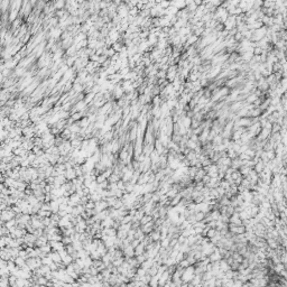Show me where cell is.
<instances>
[{"label": "cell", "mask_w": 287, "mask_h": 287, "mask_svg": "<svg viewBox=\"0 0 287 287\" xmlns=\"http://www.w3.org/2000/svg\"><path fill=\"white\" fill-rule=\"evenodd\" d=\"M159 6H160L163 9H167V8L171 6V0H163L162 2H159Z\"/></svg>", "instance_id": "obj_7"}, {"label": "cell", "mask_w": 287, "mask_h": 287, "mask_svg": "<svg viewBox=\"0 0 287 287\" xmlns=\"http://www.w3.org/2000/svg\"><path fill=\"white\" fill-rule=\"evenodd\" d=\"M73 261H74V259H73V257L71 255H67V256H65L64 258H63V262H64L66 266L70 265V264H72Z\"/></svg>", "instance_id": "obj_6"}, {"label": "cell", "mask_w": 287, "mask_h": 287, "mask_svg": "<svg viewBox=\"0 0 287 287\" xmlns=\"http://www.w3.org/2000/svg\"><path fill=\"white\" fill-rule=\"evenodd\" d=\"M53 2H54V7L56 10L64 9L66 6V0H53Z\"/></svg>", "instance_id": "obj_4"}, {"label": "cell", "mask_w": 287, "mask_h": 287, "mask_svg": "<svg viewBox=\"0 0 287 287\" xmlns=\"http://www.w3.org/2000/svg\"><path fill=\"white\" fill-rule=\"evenodd\" d=\"M64 175H65V177L67 178V181H73V179H75V178L77 177L74 167H72V168H67V169L65 171Z\"/></svg>", "instance_id": "obj_2"}, {"label": "cell", "mask_w": 287, "mask_h": 287, "mask_svg": "<svg viewBox=\"0 0 287 287\" xmlns=\"http://www.w3.org/2000/svg\"><path fill=\"white\" fill-rule=\"evenodd\" d=\"M94 209H95L97 212L99 213L103 211V210H105V209H109V204L105 200H100V201L95 202V208Z\"/></svg>", "instance_id": "obj_1"}, {"label": "cell", "mask_w": 287, "mask_h": 287, "mask_svg": "<svg viewBox=\"0 0 287 287\" xmlns=\"http://www.w3.org/2000/svg\"><path fill=\"white\" fill-rule=\"evenodd\" d=\"M145 251H146V247H145V245H144L142 242H140L138 246L135 248V255H136V256L142 255Z\"/></svg>", "instance_id": "obj_5"}, {"label": "cell", "mask_w": 287, "mask_h": 287, "mask_svg": "<svg viewBox=\"0 0 287 287\" xmlns=\"http://www.w3.org/2000/svg\"><path fill=\"white\" fill-rule=\"evenodd\" d=\"M123 255H125V257L126 258H130V257H135L136 255H135V248L129 245V246H127V247H125L123 248Z\"/></svg>", "instance_id": "obj_3"}]
</instances>
